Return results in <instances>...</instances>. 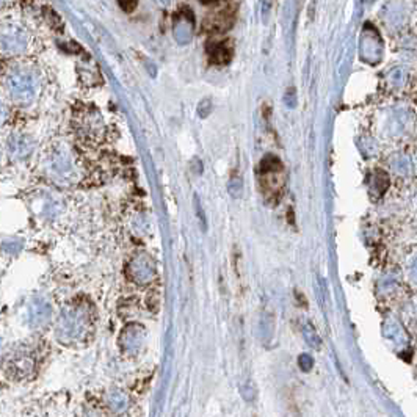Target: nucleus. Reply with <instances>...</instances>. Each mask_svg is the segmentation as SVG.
Segmentation results:
<instances>
[{"instance_id":"obj_1","label":"nucleus","mask_w":417,"mask_h":417,"mask_svg":"<svg viewBox=\"0 0 417 417\" xmlns=\"http://www.w3.org/2000/svg\"><path fill=\"white\" fill-rule=\"evenodd\" d=\"M93 331V311L86 301H72L61 309L57 322V339L63 345L85 342Z\"/></svg>"},{"instance_id":"obj_2","label":"nucleus","mask_w":417,"mask_h":417,"mask_svg":"<svg viewBox=\"0 0 417 417\" xmlns=\"http://www.w3.org/2000/svg\"><path fill=\"white\" fill-rule=\"evenodd\" d=\"M38 359V349L33 344L14 345L3 358V370L11 380H27L37 372Z\"/></svg>"},{"instance_id":"obj_3","label":"nucleus","mask_w":417,"mask_h":417,"mask_svg":"<svg viewBox=\"0 0 417 417\" xmlns=\"http://www.w3.org/2000/svg\"><path fill=\"white\" fill-rule=\"evenodd\" d=\"M259 182L265 201L276 202L281 198L284 184H286V176H284L280 159L275 157V155L264 157L259 170Z\"/></svg>"},{"instance_id":"obj_4","label":"nucleus","mask_w":417,"mask_h":417,"mask_svg":"<svg viewBox=\"0 0 417 417\" xmlns=\"http://www.w3.org/2000/svg\"><path fill=\"white\" fill-rule=\"evenodd\" d=\"M7 86L11 97L21 104H30L38 90V80L35 74L24 69L13 71L7 79Z\"/></svg>"},{"instance_id":"obj_5","label":"nucleus","mask_w":417,"mask_h":417,"mask_svg":"<svg viewBox=\"0 0 417 417\" xmlns=\"http://www.w3.org/2000/svg\"><path fill=\"white\" fill-rule=\"evenodd\" d=\"M127 278L137 286H148L154 281L157 267H155L154 259L148 253H138L129 260L126 267Z\"/></svg>"},{"instance_id":"obj_6","label":"nucleus","mask_w":417,"mask_h":417,"mask_svg":"<svg viewBox=\"0 0 417 417\" xmlns=\"http://www.w3.org/2000/svg\"><path fill=\"white\" fill-rule=\"evenodd\" d=\"M146 328H144L142 323H127L118 339L121 351L127 356H137L138 353L143 350L144 344H146Z\"/></svg>"},{"instance_id":"obj_7","label":"nucleus","mask_w":417,"mask_h":417,"mask_svg":"<svg viewBox=\"0 0 417 417\" xmlns=\"http://www.w3.org/2000/svg\"><path fill=\"white\" fill-rule=\"evenodd\" d=\"M359 52H361V59L366 63H370V65H375V63L380 61L381 54H383V44H381V39L378 33L375 32V28L366 27L361 38Z\"/></svg>"},{"instance_id":"obj_8","label":"nucleus","mask_w":417,"mask_h":417,"mask_svg":"<svg viewBox=\"0 0 417 417\" xmlns=\"http://www.w3.org/2000/svg\"><path fill=\"white\" fill-rule=\"evenodd\" d=\"M52 317V306L49 303V300L43 297V295H38L35 297L30 304H28L27 309V318L28 323H30L32 328H43L49 323Z\"/></svg>"},{"instance_id":"obj_9","label":"nucleus","mask_w":417,"mask_h":417,"mask_svg":"<svg viewBox=\"0 0 417 417\" xmlns=\"http://www.w3.org/2000/svg\"><path fill=\"white\" fill-rule=\"evenodd\" d=\"M27 48V35L22 28L10 26L0 32V50L8 54H21Z\"/></svg>"},{"instance_id":"obj_10","label":"nucleus","mask_w":417,"mask_h":417,"mask_svg":"<svg viewBox=\"0 0 417 417\" xmlns=\"http://www.w3.org/2000/svg\"><path fill=\"white\" fill-rule=\"evenodd\" d=\"M173 33H175V39L179 44H188L193 38V17L188 13L179 14L175 21Z\"/></svg>"},{"instance_id":"obj_11","label":"nucleus","mask_w":417,"mask_h":417,"mask_svg":"<svg viewBox=\"0 0 417 417\" xmlns=\"http://www.w3.org/2000/svg\"><path fill=\"white\" fill-rule=\"evenodd\" d=\"M207 52H208V59H211L213 63L217 65H224L231 60V55H233V50H231V46L228 41H212L207 46Z\"/></svg>"},{"instance_id":"obj_12","label":"nucleus","mask_w":417,"mask_h":417,"mask_svg":"<svg viewBox=\"0 0 417 417\" xmlns=\"http://www.w3.org/2000/svg\"><path fill=\"white\" fill-rule=\"evenodd\" d=\"M130 405V398L124 391L112 389L107 394V407L113 414H123Z\"/></svg>"},{"instance_id":"obj_13","label":"nucleus","mask_w":417,"mask_h":417,"mask_svg":"<svg viewBox=\"0 0 417 417\" xmlns=\"http://www.w3.org/2000/svg\"><path fill=\"white\" fill-rule=\"evenodd\" d=\"M233 21H234V11L223 10L218 16L212 17V19L207 22V28L212 32H223L226 28L233 26Z\"/></svg>"},{"instance_id":"obj_14","label":"nucleus","mask_w":417,"mask_h":417,"mask_svg":"<svg viewBox=\"0 0 417 417\" xmlns=\"http://www.w3.org/2000/svg\"><path fill=\"white\" fill-rule=\"evenodd\" d=\"M10 151L13 154H19V155H26L32 151V143L27 137L19 135V137H13L10 140Z\"/></svg>"},{"instance_id":"obj_15","label":"nucleus","mask_w":417,"mask_h":417,"mask_svg":"<svg viewBox=\"0 0 417 417\" xmlns=\"http://www.w3.org/2000/svg\"><path fill=\"white\" fill-rule=\"evenodd\" d=\"M386 16L387 19H389V22H394V24H398V22H402L405 19V8L402 2H391L389 5H387L386 8Z\"/></svg>"},{"instance_id":"obj_16","label":"nucleus","mask_w":417,"mask_h":417,"mask_svg":"<svg viewBox=\"0 0 417 417\" xmlns=\"http://www.w3.org/2000/svg\"><path fill=\"white\" fill-rule=\"evenodd\" d=\"M387 79H389V84L394 88H400V86H403L405 82H407V71H405L403 68L397 66L391 69L389 74H387Z\"/></svg>"},{"instance_id":"obj_17","label":"nucleus","mask_w":417,"mask_h":417,"mask_svg":"<svg viewBox=\"0 0 417 417\" xmlns=\"http://www.w3.org/2000/svg\"><path fill=\"white\" fill-rule=\"evenodd\" d=\"M54 170L60 175H66L71 171V160L65 153H59L54 157Z\"/></svg>"},{"instance_id":"obj_18","label":"nucleus","mask_w":417,"mask_h":417,"mask_svg":"<svg viewBox=\"0 0 417 417\" xmlns=\"http://www.w3.org/2000/svg\"><path fill=\"white\" fill-rule=\"evenodd\" d=\"M394 166L396 168L400 166V168H403L402 171H408L411 168V162L408 157H405V155H397V157L394 159Z\"/></svg>"},{"instance_id":"obj_19","label":"nucleus","mask_w":417,"mask_h":417,"mask_svg":"<svg viewBox=\"0 0 417 417\" xmlns=\"http://www.w3.org/2000/svg\"><path fill=\"white\" fill-rule=\"evenodd\" d=\"M137 2H138V0H119V3L123 5V8L127 10V11L134 10V8H135V5H137Z\"/></svg>"},{"instance_id":"obj_20","label":"nucleus","mask_w":417,"mask_h":417,"mask_svg":"<svg viewBox=\"0 0 417 417\" xmlns=\"http://www.w3.org/2000/svg\"><path fill=\"white\" fill-rule=\"evenodd\" d=\"M201 2H204V3H213V2H220V0H201Z\"/></svg>"},{"instance_id":"obj_21","label":"nucleus","mask_w":417,"mask_h":417,"mask_svg":"<svg viewBox=\"0 0 417 417\" xmlns=\"http://www.w3.org/2000/svg\"><path fill=\"white\" fill-rule=\"evenodd\" d=\"M3 115V107H2V104H0V117H2Z\"/></svg>"},{"instance_id":"obj_22","label":"nucleus","mask_w":417,"mask_h":417,"mask_svg":"<svg viewBox=\"0 0 417 417\" xmlns=\"http://www.w3.org/2000/svg\"><path fill=\"white\" fill-rule=\"evenodd\" d=\"M2 2H3V0H0V5H2Z\"/></svg>"}]
</instances>
